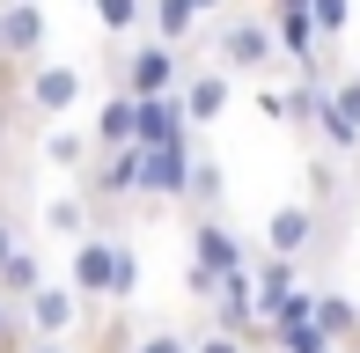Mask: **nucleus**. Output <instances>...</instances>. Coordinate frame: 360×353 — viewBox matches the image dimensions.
Segmentation results:
<instances>
[{
  "instance_id": "a878e982",
  "label": "nucleus",
  "mask_w": 360,
  "mask_h": 353,
  "mask_svg": "<svg viewBox=\"0 0 360 353\" xmlns=\"http://www.w3.org/2000/svg\"><path fill=\"white\" fill-rule=\"evenodd\" d=\"M15 250H22V236H15V221L0 214V272H8V258H15Z\"/></svg>"
},
{
  "instance_id": "9d476101",
  "label": "nucleus",
  "mask_w": 360,
  "mask_h": 353,
  "mask_svg": "<svg viewBox=\"0 0 360 353\" xmlns=\"http://www.w3.org/2000/svg\"><path fill=\"white\" fill-rule=\"evenodd\" d=\"M184 110H191V125L199 133H214V125L228 118V96H236V74L221 67V59H191V74H184Z\"/></svg>"
},
{
  "instance_id": "c85d7f7f",
  "label": "nucleus",
  "mask_w": 360,
  "mask_h": 353,
  "mask_svg": "<svg viewBox=\"0 0 360 353\" xmlns=\"http://www.w3.org/2000/svg\"><path fill=\"white\" fill-rule=\"evenodd\" d=\"M338 353H346V346H338Z\"/></svg>"
},
{
  "instance_id": "f257e3e1",
  "label": "nucleus",
  "mask_w": 360,
  "mask_h": 353,
  "mask_svg": "<svg viewBox=\"0 0 360 353\" xmlns=\"http://www.w3.org/2000/svg\"><path fill=\"white\" fill-rule=\"evenodd\" d=\"M67 280L89 295V309H133L140 295V250L125 229H89L81 243H67Z\"/></svg>"
},
{
  "instance_id": "2eb2a0df",
  "label": "nucleus",
  "mask_w": 360,
  "mask_h": 353,
  "mask_svg": "<svg viewBox=\"0 0 360 353\" xmlns=\"http://www.w3.org/2000/svg\"><path fill=\"white\" fill-rule=\"evenodd\" d=\"M96 155H103V148H96V133H89V125H52V133H44V162H52V169H67V176H81Z\"/></svg>"
},
{
  "instance_id": "423d86ee",
  "label": "nucleus",
  "mask_w": 360,
  "mask_h": 353,
  "mask_svg": "<svg viewBox=\"0 0 360 353\" xmlns=\"http://www.w3.org/2000/svg\"><path fill=\"white\" fill-rule=\"evenodd\" d=\"M81 96H89V74L74 67V59H37V67L22 74V96H15V110L22 118H67V110H81Z\"/></svg>"
},
{
  "instance_id": "4be33fe9",
  "label": "nucleus",
  "mask_w": 360,
  "mask_h": 353,
  "mask_svg": "<svg viewBox=\"0 0 360 353\" xmlns=\"http://www.w3.org/2000/svg\"><path fill=\"white\" fill-rule=\"evenodd\" d=\"M191 353H265L257 339H243V331H221V324H206L199 339H191Z\"/></svg>"
},
{
  "instance_id": "bb28decb",
  "label": "nucleus",
  "mask_w": 360,
  "mask_h": 353,
  "mask_svg": "<svg viewBox=\"0 0 360 353\" xmlns=\"http://www.w3.org/2000/svg\"><path fill=\"white\" fill-rule=\"evenodd\" d=\"M22 353H81V346H74V339H30Z\"/></svg>"
},
{
  "instance_id": "6e6552de",
  "label": "nucleus",
  "mask_w": 360,
  "mask_h": 353,
  "mask_svg": "<svg viewBox=\"0 0 360 353\" xmlns=\"http://www.w3.org/2000/svg\"><path fill=\"white\" fill-rule=\"evenodd\" d=\"M22 316H30V339H74V331L89 324V295H81L74 280H44L37 295L22 302Z\"/></svg>"
},
{
  "instance_id": "a211bd4d",
  "label": "nucleus",
  "mask_w": 360,
  "mask_h": 353,
  "mask_svg": "<svg viewBox=\"0 0 360 353\" xmlns=\"http://www.w3.org/2000/svg\"><path fill=\"white\" fill-rule=\"evenodd\" d=\"M37 287H44V258H37V243L22 236V250H15L8 272H0V295H8V302H30Z\"/></svg>"
},
{
  "instance_id": "dca6fc26",
  "label": "nucleus",
  "mask_w": 360,
  "mask_h": 353,
  "mask_svg": "<svg viewBox=\"0 0 360 353\" xmlns=\"http://www.w3.org/2000/svg\"><path fill=\"white\" fill-rule=\"evenodd\" d=\"M147 23H155V37H162V44H184V52H191L206 15H199V0H155V8H147Z\"/></svg>"
},
{
  "instance_id": "7ed1b4c3",
  "label": "nucleus",
  "mask_w": 360,
  "mask_h": 353,
  "mask_svg": "<svg viewBox=\"0 0 360 353\" xmlns=\"http://www.w3.org/2000/svg\"><path fill=\"white\" fill-rule=\"evenodd\" d=\"M214 59H221L228 74H272V67H287L272 8H228L221 23H214Z\"/></svg>"
},
{
  "instance_id": "aec40b11",
  "label": "nucleus",
  "mask_w": 360,
  "mask_h": 353,
  "mask_svg": "<svg viewBox=\"0 0 360 353\" xmlns=\"http://www.w3.org/2000/svg\"><path fill=\"white\" fill-rule=\"evenodd\" d=\"M272 353H338L331 346V331L309 316V324H287V331H272Z\"/></svg>"
},
{
  "instance_id": "393cba45",
  "label": "nucleus",
  "mask_w": 360,
  "mask_h": 353,
  "mask_svg": "<svg viewBox=\"0 0 360 353\" xmlns=\"http://www.w3.org/2000/svg\"><path fill=\"white\" fill-rule=\"evenodd\" d=\"M257 110H265L272 125H294V96H287V89H272V82L257 89Z\"/></svg>"
},
{
  "instance_id": "412c9836",
  "label": "nucleus",
  "mask_w": 360,
  "mask_h": 353,
  "mask_svg": "<svg viewBox=\"0 0 360 353\" xmlns=\"http://www.w3.org/2000/svg\"><path fill=\"white\" fill-rule=\"evenodd\" d=\"M309 15H316V30H323V44H338L353 30V0H309Z\"/></svg>"
},
{
  "instance_id": "cd10ccee",
  "label": "nucleus",
  "mask_w": 360,
  "mask_h": 353,
  "mask_svg": "<svg viewBox=\"0 0 360 353\" xmlns=\"http://www.w3.org/2000/svg\"><path fill=\"white\" fill-rule=\"evenodd\" d=\"M346 353H360V339H353V346H346Z\"/></svg>"
},
{
  "instance_id": "f03ea898",
  "label": "nucleus",
  "mask_w": 360,
  "mask_h": 353,
  "mask_svg": "<svg viewBox=\"0 0 360 353\" xmlns=\"http://www.w3.org/2000/svg\"><path fill=\"white\" fill-rule=\"evenodd\" d=\"M191 265H184V287H191V302H214L236 272H250L257 265V250L236 236V221L228 214H191Z\"/></svg>"
},
{
  "instance_id": "ddd939ff",
  "label": "nucleus",
  "mask_w": 360,
  "mask_h": 353,
  "mask_svg": "<svg viewBox=\"0 0 360 353\" xmlns=\"http://www.w3.org/2000/svg\"><path fill=\"white\" fill-rule=\"evenodd\" d=\"M199 125H191L184 96H147L140 103V148H169V140H191Z\"/></svg>"
},
{
  "instance_id": "c756f323",
  "label": "nucleus",
  "mask_w": 360,
  "mask_h": 353,
  "mask_svg": "<svg viewBox=\"0 0 360 353\" xmlns=\"http://www.w3.org/2000/svg\"><path fill=\"white\" fill-rule=\"evenodd\" d=\"M265 353H272V346H265Z\"/></svg>"
},
{
  "instance_id": "4468645a",
  "label": "nucleus",
  "mask_w": 360,
  "mask_h": 353,
  "mask_svg": "<svg viewBox=\"0 0 360 353\" xmlns=\"http://www.w3.org/2000/svg\"><path fill=\"white\" fill-rule=\"evenodd\" d=\"M184 214H228V169H221V155H214V148H199V162H191Z\"/></svg>"
},
{
  "instance_id": "20e7f679",
  "label": "nucleus",
  "mask_w": 360,
  "mask_h": 353,
  "mask_svg": "<svg viewBox=\"0 0 360 353\" xmlns=\"http://www.w3.org/2000/svg\"><path fill=\"white\" fill-rule=\"evenodd\" d=\"M184 74H191V59H184V44H133V52H118V67H110V89H125V96H176L184 89Z\"/></svg>"
},
{
  "instance_id": "9b49d317",
  "label": "nucleus",
  "mask_w": 360,
  "mask_h": 353,
  "mask_svg": "<svg viewBox=\"0 0 360 353\" xmlns=\"http://www.w3.org/2000/svg\"><path fill=\"white\" fill-rule=\"evenodd\" d=\"M89 133H96V148H103V155H118V148H140V96L110 89V96H103V110L89 118Z\"/></svg>"
},
{
  "instance_id": "b1692460",
  "label": "nucleus",
  "mask_w": 360,
  "mask_h": 353,
  "mask_svg": "<svg viewBox=\"0 0 360 353\" xmlns=\"http://www.w3.org/2000/svg\"><path fill=\"white\" fill-rule=\"evenodd\" d=\"M133 353H191V339H184V331H169V324H155V331H140V339H133Z\"/></svg>"
},
{
  "instance_id": "f8f14e48",
  "label": "nucleus",
  "mask_w": 360,
  "mask_h": 353,
  "mask_svg": "<svg viewBox=\"0 0 360 353\" xmlns=\"http://www.w3.org/2000/svg\"><path fill=\"white\" fill-rule=\"evenodd\" d=\"M44 236H59V243H81V236H89V229H103V214H96V199H89V191H52V199H44Z\"/></svg>"
},
{
  "instance_id": "f3484780",
  "label": "nucleus",
  "mask_w": 360,
  "mask_h": 353,
  "mask_svg": "<svg viewBox=\"0 0 360 353\" xmlns=\"http://www.w3.org/2000/svg\"><path fill=\"white\" fill-rule=\"evenodd\" d=\"M316 324L331 331V346H353L360 339V302L338 295V287H316Z\"/></svg>"
},
{
  "instance_id": "1a4fd4ad",
  "label": "nucleus",
  "mask_w": 360,
  "mask_h": 353,
  "mask_svg": "<svg viewBox=\"0 0 360 353\" xmlns=\"http://www.w3.org/2000/svg\"><path fill=\"white\" fill-rule=\"evenodd\" d=\"M206 140H169V148H147V206H184L191 191V162H199Z\"/></svg>"
},
{
  "instance_id": "39448f33",
  "label": "nucleus",
  "mask_w": 360,
  "mask_h": 353,
  "mask_svg": "<svg viewBox=\"0 0 360 353\" xmlns=\"http://www.w3.org/2000/svg\"><path fill=\"white\" fill-rule=\"evenodd\" d=\"M323 229H331V206L323 199H287L265 214V236H257V250H272V258H316L323 250Z\"/></svg>"
},
{
  "instance_id": "6ab92c4d",
  "label": "nucleus",
  "mask_w": 360,
  "mask_h": 353,
  "mask_svg": "<svg viewBox=\"0 0 360 353\" xmlns=\"http://www.w3.org/2000/svg\"><path fill=\"white\" fill-rule=\"evenodd\" d=\"M89 8H96V30L118 44V37H133V30L147 23V8H155V0H89Z\"/></svg>"
},
{
  "instance_id": "0eeeda50",
  "label": "nucleus",
  "mask_w": 360,
  "mask_h": 353,
  "mask_svg": "<svg viewBox=\"0 0 360 353\" xmlns=\"http://www.w3.org/2000/svg\"><path fill=\"white\" fill-rule=\"evenodd\" d=\"M316 148L338 155L353 169L360 155V67H331V89H323V125H316Z\"/></svg>"
},
{
  "instance_id": "5701e85b",
  "label": "nucleus",
  "mask_w": 360,
  "mask_h": 353,
  "mask_svg": "<svg viewBox=\"0 0 360 353\" xmlns=\"http://www.w3.org/2000/svg\"><path fill=\"white\" fill-rule=\"evenodd\" d=\"M22 346H30V316H22V302L0 295V353H22Z\"/></svg>"
}]
</instances>
